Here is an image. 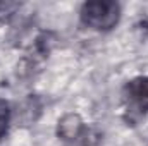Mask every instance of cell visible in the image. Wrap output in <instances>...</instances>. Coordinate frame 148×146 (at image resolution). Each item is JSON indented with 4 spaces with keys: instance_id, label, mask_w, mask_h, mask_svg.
<instances>
[{
    "instance_id": "obj_5",
    "label": "cell",
    "mask_w": 148,
    "mask_h": 146,
    "mask_svg": "<svg viewBox=\"0 0 148 146\" xmlns=\"http://www.w3.org/2000/svg\"><path fill=\"white\" fill-rule=\"evenodd\" d=\"M17 9H19V3L16 2H0V19L12 16Z\"/></svg>"
},
{
    "instance_id": "obj_2",
    "label": "cell",
    "mask_w": 148,
    "mask_h": 146,
    "mask_svg": "<svg viewBox=\"0 0 148 146\" xmlns=\"http://www.w3.org/2000/svg\"><path fill=\"white\" fill-rule=\"evenodd\" d=\"M124 117L127 122H138L148 113V76H138L126 83L122 91Z\"/></svg>"
},
{
    "instance_id": "obj_1",
    "label": "cell",
    "mask_w": 148,
    "mask_h": 146,
    "mask_svg": "<svg viewBox=\"0 0 148 146\" xmlns=\"http://www.w3.org/2000/svg\"><path fill=\"white\" fill-rule=\"evenodd\" d=\"M81 23L97 31H110L121 19V5L112 0H91L83 3Z\"/></svg>"
},
{
    "instance_id": "obj_3",
    "label": "cell",
    "mask_w": 148,
    "mask_h": 146,
    "mask_svg": "<svg viewBox=\"0 0 148 146\" xmlns=\"http://www.w3.org/2000/svg\"><path fill=\"white\" fill-rule=\"evenodd\" d=\"M57 134L64 141H76L84 136V124L77 113H67L59 120Z\"/></svg>"
},
{
    "instance_id": "obj_4",
    "label": "cell",
    "mask_w": 148,
    "mask_h": 146,
    "mask_svg": "<svg viewBox=\"0 0 148 146\" xmlns=\"http://www.w3.org/2000/svg\"><path fill=\"white\" fill-rule=\"evenodd\" d=\"M9 119H10V110H9V105L5 102L0 100V138L5 134L7 131V126H9Z\"/></svg>"
},
{
    "instance_id": "obj_6",
    "label": "cell",
    "mask_w": 148,
    "mask_h": 146,
    "mask_svg": "<svg viewBox=\"0 0 148 146\" xmlns=\"http://www.w3.org/2000/svg\"><path fill=\"white\" fill-rule=\"evenodd\" d=\"M141 26H143V28H145V29L148 31V17L145 19V21H141Z\"/></svg>"
}]
</instances>
